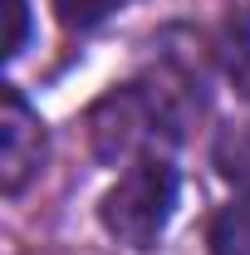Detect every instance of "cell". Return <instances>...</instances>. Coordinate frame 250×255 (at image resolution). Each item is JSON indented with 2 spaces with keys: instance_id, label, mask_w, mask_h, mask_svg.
<instances>
[{
  "instance_id": "obj_1",
  "label": "cell",
  "mask_w": 250,
  "mask_h": 255,
  "mask_svg": "<svg viewBox=\"0 0 250 255\" xmlns=\"http://www.w3.org/2000/svg\"><path fill=\"white\" fill-rule=\"evenodd\" d=\"M89 137L103 162L132 167L142 157H167L177 128H172V108L162 94L142 84H123L89 108Z\"/></svg>"
},
{
  "instance_id": "obj_2",
  "label": "cell",
  "mask_w": 250,
  "mask_h": 255,
  "mask_svg": "<svg viewBox=\"0 0 250 255\" xmlns=\"http://www.w3.org/2000/svg\"><path fill=\"white\" fill-rule=\"evenodd\" d=\"M177 191H182V182H177V167H172L167 157H142V162H132L123 177L103 191V206H98L103 231H108L113 241L132 246V251L157 246V241H162V231L172 226Z\"/></svg>"
},
{
  "instance_id": "obj_3",
  "label": "cell",
  "mask_w": 250,
  "mask_h": 255,
  "mask_svg": "<svg viewBox=\"0 0 250 255\" xmlns=\"http://www.w3.org/2000/svg\"><path fill=\"white\" fill-rule=\"evenodd\" d=\"M44 123L34 113L20 89H5L0 94V191L5 196H20L39 177L44 167Z\"/></svg>"
},
{
  "instance_id": "obj_4",
  "label": "cell",
  "mask_w": 250,
  "mask_h": 255,
  "mask_svg": "<svg viewBox=\"0 0 250 255\" xmlns=\"http://www.w3.org/2000/svg\"><path fill=\"white\" fill-rule=\"evenodd\" d=\"M221 49H226V74H231V84L250 98V5H241V10L231 15Z\"/></svg>"
},
{
  "instance_id": "obj_5",
  "label": "cell",
  "mask_w": 250,
  "mask_h": 255,
  "mask_svg": "<svg viewBox=\"0 0 250 255\" xmlns=\"http://www.w3.org/2000/svg\"><path fill=\"white\" fill-rule=\"evenodd\" d=\"M211 255H250V196L231 201L211 226Z\"/></svg>"
},
{
  "instance_id": "obj_6",
  "label": "cell",
  "mask_w": 250,
  "mask_h": 255,
  "mask_svg": "<svg viewBox=\"0 0 250 255\" xmlns=\"http://www.w3.org/2000/svg\"><path fill=\"white\" fill-rule=\"evenodd\" d=\"M49 5H54V15H59L69 30H94L113 10H123L127 0H49Z\"/></svg>"
},
{
  "instance_id": "obj_7",
  "label": "cell",
  "mask_w": 250,
  "mask_h": 255,
  "mask_svg": "<svg viewBox=\"0 0 250 255\" xmlns=\"http://www.w3.org/2000/svg\"><path fill=\"white\" fill-rule=\"evenodd\" d=\"M5 59H15L20 49H25V39H30V0H5Z\"/></svg>"
}]
</instances>
